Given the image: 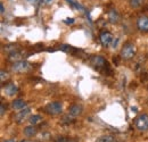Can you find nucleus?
<instances>
[{
    "instance_id": "obj_1",
    "label": "nucleus",
    "mask_w": 148,
    "mask_h": 142,
    "mask_svg": "<svg viewBox=\"0 0 148 142\" xmlns=\"http://www.w3.org/2000/svg\"><path fill=\"white\" fill-rule=\"evenodd\" d=\"M136 53H137L136 46H134L132 42H127V43L122 47L120 56H121V58L124 59V60H130V59H132V58L136 56Z\"/></svg>"
},
{
    "instance_id": "obj_2",
    "label": "nucleus",
    "mask_w": 148,
    "mask_h": 142,
    "mask_svg": "<svg viewBox=\"0 0 148 142\" xmlns=\"http://www.w3.org/2000/svg\"><path fill=\"white\" fill-rule=\"evenodd\" d=\"M43 109H45V111H46L48 115L55 116V115H59V114L63 111V106H62V104H60L59 101H54V102L48 104Z\"/></svg>"
},
{
    "instance_id": "obj_3",
    "label": "nucleus",
    "mask_w": 148,
    "mask_h": 142,
    "mask_svg": "<svg viewBox=\"0 0 148 142\" xmlns=\"http://www.w3.org/2000/svg\"><path fill=\"white\" fill-rule=\"evenodd\" d=\"M90 63L92 64V66L95 68H97L99 71H101L103 68H106L108 66L107 65L108 64L107 60L104 57H101V56H92L91 59H90Z\"/></svg>"
},
{
    "instance_id": "obj_4",
    "label": "nucleus",
    "mask_w": 148,
    "mask_h": 142,
    "mask_svg": "<svg viewBox=\"0 0 148 142\" xmlns=\"http://www.w3.org/2000/svg\"><path fill=\"white\" fill-rule=\"evenodd\" d=\"M31 68L30 64L25 60H18V61H15L13 63L12 65V71L16 72V73H25Z\"/></svg>"
},
{
    "instance_id": "obj_5",
    "label": "nucleus",
    "mask_w": 148,
    "mask_h": 142,
    "mask_svg": "<svg viewBox=\"0 0 148 142\" xmlns=\"http://www.w3.org/2000/svg\"><path fill=\"white\" fill-rule=\"evenodd\" d=\"M136 127L141 132L148 131V115L143 114V115L138 116L136 119Z\"/></svg>"
},
{
    "instance_id": "obj_6",
    "label": "nucleus",
    "mask_w": 148,
    "mask_h": 142,
    "mask_svg": "<svg viewBox=\"0 0 148 142\" xmlns=\"http://www.w3.org/2000/svg\"><path fill=\"white\" fill-rule=\"evenodd\" d=\"M99 39H100V42L104 47H108L113 41V36H112L111 32L108 31H103L99 36Z\"/></svg>"
},
{
    "instance_id": "obj_7",
    "label": "nucleus",
    "mask_w": 148,
    "mask_h": 142,
    "mask_svg": "<svg viewBox=\"0 0 148 142\" xmlns=\"http://www.w3.org/2000/svg\"><path fill=\"white\" fill-rule=\"evenodd\" d=\"M30 113H31V109L26 107V108L19 110L18 114H16V115L14 116V119H15L17 123H22V122H24V121L27 118V116L30 115Z\"/></svg>"
},
{
    "instance_id": "obj_8",
    "label": "nucleus",
    "mask_w": 148,
    "mask_h": 142,
    "mask_svg": "<svg viewBox=\"0 0 148 142\" xmlns=\"http://www.w3.org/2000/svg\"><path fill=\"white\" fill-rule=\"evenodd\" d=\"M107 17H108V20L111 22L112 24H117L120 22L121 16H120V13L115 8H111L108 10V13H107Z\"/></svg>"
},
{
    "instance_id": "obj_9",
    "label": "nucleus",
    "mask_w": 148,
    "mask_h": 142,
    "mask_svg": "<svg viewBox=\"0 0 148 142\" xmlns=\"http://www.w3.org/2000/svg\"><path fill=\"white\" fill-rule=\"evenodd\" d=\"M137 27L141 32H148V17L147 16H140L137 20Z\"/></svg>"
},
{
    "instance_id": "obj_10",
    "label": "nucleus",
    "mask_w": 148,
    "mask_h": 142,
    "mask_svg": "<svg viewBox=\"0 0 148 142\" xmlns=\"http://www.w3.org/2000/svg\"><path fill=\"white\" fill-rule=\"evenodd\" d=\"M3 92H5L7 96L13 97V96H15V94L18 92V88H17L14 83H8V84H6V85L3 87Z\"/></svg>"
},
{
    "instance_id": "obj_11",
    "label": "nucleus",
    "mask_w": 148,
    "mask_h": 142,
    "mask_svg": "<svg viewBox=\"0 0 148 142\" xmlns=\"http://www.w3.org/2000/svg\"><path fill=\"white\" fill-rule=\"evenodd\" d=\"M82 111H83V107L81 106V105H79V104H74V105L70 106V108H69V113L73 117L80 116L82 114Z\"/></svg>"
},
{
    "instance_id": "obj_12",
    "label": "nucleus",
    "mask_w": 148,
    "mask_h": 142,
    "mask_svg": "<svg viewBox=\"0 0 148 142\" xmlns=\"http://www.w3.org/2000/svg\"><path fill=\"white\" fill-rule=\"evenodd\" d=\"M12 108L15 109V110H22V109L26 108V102L22 99H15L12 102Z\"/></svg>"
},
{
    "instance_id": "obj_13",
    "label": "nucleus",
    "mask_w": 148,
    "mask_h": 142,
    "mask_svg": "<svg viewBox=\"0 0 148 142\" xmlns=\"http://www.w3.org/2000/svg\"><path fill=\"white\" fill-rule=\"evenodd\" d=\"M38 130L34 125H30V126H26L24 128V134L25 137H34L37 134Z\"/></svg>"
},
{
    "instance_id": "obj_14",
    "label": "nucleus",
    "mask_w": 148,
    "mask_h": 142,
    "mask_svg": "<svg viewBox=\"0 0 148 142\" xmlns=\"http://www.w3.org/2000/svg\"><path fill=\"white\" fill-rule=\"evenodd\" d=\"M96 142H115V138L113 135L105 134V135H101V137L97 138Z\"/></svg>"
},
{
    "instance_id": "obj_15",
    "label": "nucleus",
    "mask_w": 148,
    "mask_h": 142,
    "mask_svg": "<svg viewBox=\"0 0 148 142\" xmlns=\"http://www.w3.org/2000/svg\"><path fill=\"white\" fill-rule=\"evenodd\" d=\"M8 60H10V61H13V63L21 60V55H19L18 51H14V53H9V56H8Z\"/></svg>"
},
{
    "instance_id": "obj_16",
    "label": "nucleus",
    "mask_w": 148,
    "mask_h": 142,
    "mask_svg": "<svg viewBox=\"0 0 148 142\" xmlns=\"http://www.w3.org/2000/svg\"><path fill=\"white\" fill-rule=\"evenodd\" d=\"M29 121H30V123L32 125H36L42 121V117H41L40 115H32V116L29 118Z\"/></svg>"
},
{
    "instance_id": "obj_17",
    "label": "nucleus",
    "mask_w": 148,
    "mask_h": 142,
    "mask_svg": "<svg viewBox=\"0 0 148 142\" xmlns=\"http://www.w3.org/2000/svg\"><path fill=\"white\" fill-rule=\"evenodd\" d=\"M145 0H130L129 5L131 8H139L143 3H144Z\"/></svg>"
},
{
    "instance_id": "obj_18",
    "label": "nucleus",
    "mask_w": 148,
    "mask_h": 142,
    "mask_svg": "<svg viewBox=\"0 0 148 142\" xmlns=\"http://www.w3.org/2000/svg\"><path fill=\"white\" fill-rule=\"evenodd\" d=\"M9 77H10V75H9V73H8V72L1 70V72H0V80H1V83L7 82V81L9 80Z\"/></svg>"
},
{
    "instance_id": "obj_19",
    "label": "nucleus",
    "mask_w": 148,
    "mask_h": 142,
    "mask_svg": "<svg viewBox=\"0 0 148 142\" xmlns=\"http://www.w3.org/2000/svg\"><path fill=\"white\" fill-rule=\"evenodd\" d=\"M5 50H6L7 53H14V51H17V50H18V46H17V44H8L7 47H5Z\"/></svg>"
},
{
    "instance_id": "obj_20",
    "label": "nucleus",
    "mask_w": 148,
    "mask_h": 142,
    "mask_svg": "<svg viewBox=\"0 0 148 142\" xmlns=\"http://www.w3.org/2000/svg\"><path fill=\"white\" fill-rule=\"evenodd\" d=\"M55 142H75L73 139H70V138H66V137H60L58 139H56Z\"/></svg>"
},
{
    "instance_id": "obj_21",
    "label": "nucleus",
    "mask_w": 148,
    "mask_h": 142,
    "mask_svg": "<svg viewBox=\"0 0 148 142\" xmlns=\"http://www.w3.org/2000/svg\"><path fill=\"white\" fill-rule=\"evenodd\" d=\"M60 50H63V51H71L72 50V47H70L69 44H62L60 46Z\"/></svg>"
},
{
    "instance_id": "obj_22",
    "label": "nucleus",
    "mask_w": 148,
    "mask_h": 142,
    "mask_svg": "<svg viewBox=\"0 0 148 142\" xmlns=\"http://www.w3.org/2000/svg\"><path fill=\"white\" fill-rule=\"evenodd\" d=\"M31 5H34V6H39V5H41L42 2H43V0H27Z\"/></svg>"
},
{
    "instance_id": "obj_23",
    "label": "nucleus",
    "mask_w": 148,
    "mask_h": 142,
    "mask_svg": "<svg viewBox=\"0 0 148 142\" xmlns=\"http://www.w3.org/2000/svg\"><path fill=\"white\" fill-rule=\"evenodd\" d=\"M0 109H1V110H0V115H1V116H3V115H5V110H6V107H5V105H2V104H1Z\"/></svg>"
},
{
    "instance_id": "obj_24",
    "label": "nucleus",
    "mask_w": 148,
    "mask_h": 142,
    "mask_svg": "<svg viewBox=\"0 0 148 142\" xmlns=\"http://www.w3.org/2000/svg\"><path fill=\"white\" fill-rule=\"evenodd\" d=\"M65 23H66V24H73L74 18H69V19H66V20H65Z\"/></svg>"
},
{
    "instance_id": "obj_25",
    "label": "nucleus",
    "mask_w": 148,
    "mask_h": 142,
    "mask_svg": "<svg viewBox=\"0 0 148 142\" xmlns=\"http://www.w3.org/2000/svg\"><path fill=\"white\" fill-rule=\"evenodd\" d=\"M0 12H1V14H3V13H5V6H3V3H2V2L0 3Z\"/></svg>"
},
{
    "instance_id": "obj_26",
    "label": "nucleus",
    "mask_w": 148,
    "mask_h": 142,
    "mask_svg": "<svg viewBox=\"0 0 148 142\" xmlns=\"http://www.w3.org/2000/svg\"><path fill=\"white\" fill-rule=\"evenodd\" d=\"M66 1H67V2H69V3H70V5L74 8V3H75V1H74V0H66Z\"/></svg>"
},
{
    "instance_id": "obj_27",
    "label": "nucleus",
    "mask_w": 148,
    "mask_h": 142,
    "mask_svg": "<svg viewBox=\"0 0 148 142\" xmlns=\"http://www.w3.org/2000/svg\"><path fill=\"white\" fill-rule=\"evenodd\" d=\"M2 142H17L15 139H9V140H5V141H2Z\"/></svg>"
},
{
    "instance_id": "obj_28",
    "label": "nucleus",
    "mask_w": 148,
    "mask_h": 142,
    "mask_svg": "<svg viewBox=\"0 0 148 142\" xmlns=\"http://www.w3.org/2000/svg\"><path fill=\"white\" fill-rule=\"evenodd\" d=\"M131 110H132V111H137V108H136V107H132Z\"/></svg>"
},
{
    "instance_id": "obj_29",
    "label": "nucleus",
    "mask_w": 148,
    "mask_h": 142,
    "mask_svg": "<svg viewBox=\"0 0 148 142\" xmlns=\"http://www.w3.org/2000/svg\"><path fill=\"white\" fill-rule=\"evenodd\" d=\"M21 142H32V141H29V140H23V141H21Z\"/></svg>"
},
{
    "instance_id": "obj_30",
    "label": "nucleus",
    "mask_w": 148,
    "mask_h": 142,
    "mask_svg": "<svg viewBox=\"0 0 148 142\" xmlns=\"http://www.w3.org/2000/svg\"><path fill=\"white\" fill-rule=\"evenodd\" d=\"M46 1H47V2H48V3H50V2H51V1H53V0H46Z\"/></svg>"
}]
</instances>
